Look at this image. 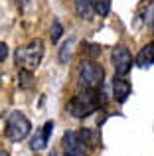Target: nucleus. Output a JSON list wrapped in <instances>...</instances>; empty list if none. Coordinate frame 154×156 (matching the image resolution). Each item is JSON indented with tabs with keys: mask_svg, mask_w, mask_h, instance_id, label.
Returning a JSON list of instances; mask_svg holds the SVG:
<instances>
[{
	"mask_svg": "<svg viewBox=\"0 0 154 156\" xmlns=\"http://www.w3.org/2000/svg\"><path fill=\"white\" fill-rule=\"evenodd\" d=\"M103 97L105 95L101 89H83L75 97H71V101L67 103V111L73 119H85L105 105Z\"/></svg>",
	"mask_w": 154,
	"mask_h": 156,
	"instance_id": "nucleus-1",
	"label": "nucleus"
},
{
	"mask_svg": "<svg viewBox=\"0 0 154 156\" xmlns=\"http://www.w3.org/2000/svg\"><path fill=\"white\" fill-rule=\"evenodd\" d=\"M42 57H44V42L40 38L32 40L30 44L18 48L14 53V59H16V65L20 69H38V65L42 63Z\"/></svg>",
	"mask_w": 154,
	"mask_h": 156,
	"instance_id": "nucleus-2",
	"label": "nucleus"
},
{
	"mask_svg": "<svg viewBox=\"0 0 154 156\" xmlns=\"http://www.w3.org/2000/svg\"><path fill=\"white\" fill-rule=\"evenodd\" d=\"M32 130V122L28 121L26 115H22L20 111H12L6 117V125H4V134L8 140L12 142H20L30 134Z\"/></svg>",
	"mask_w": 154,
	"mask_h": 156,
	"instance_id": "nucleus-3",
	"label": "nucleus"
},
{
	"mask_svg": "<svg viewBox=\"0 0 154 156\" xmlns=\"http://www.w3.org/2000/svg\"><path fill=\"white\" fill-rule=\"evenodd\" d=\"M105 79V69L97 61L85 59L79 65V83L85 89H101Z\"/></svg>",
	"mask_w": 154,
	"mask_h": 156,
	"instance_id": "nucleus-4",
	"label": "nucleus"
},
{
	"mask_svg": "<svg viewBox=\"0 0 154 156\" xmlns=\"http://www.w3.org/2000/svg\"><path fill=\"white\" fill-rule=\"evenodd\" d=\"M111 59H113L115 73L119 77H124V75H128V73H131V67H132V61H135V59H132V53L128 51V48L117 46L115 50H113Z\"/></svg>",
	"mask_w": 154,
	"mask_h": 156,
	"instance_id": "nucleus-5",
	"label": "nucleus"
},
{
	"mask_svg": "<svg viewBox=\"0 0 154 156\" xmlns=\"http://www.w3.org/2000/svg\"><path fill=\"white\" fill-rule=\"evenodd\" d=\"M51 133H54V122L47 121L46 125H44L42 129H40L38 133L34 134V138H32V142H30V148L34 150V152H40V150H44V148L47 146V142H50Z\"/></svg>",
	"mask_w": 154,
	"mask_h": 156,
	"instance_id": "nucleus-6",
	"label": "nucleus"
},
{
	"mask_svg": "<svg viewBox=\"0 0 154 156\" xmlns=\"http://www.w3.org/2000/svg\"><path fill=\"white\" fill-rule=\"evenodd\" d=\"M113 97H115L117 103H124V101L131 97V83H128L124 77L117 75L113 79Z\"/></svg>",
	"mask_w": 154,
	"mask_h": 156,
	"instance_id": "nucleus-7",
	"label": "nucleus"
},
{
	"mask_svg": "<svg viewBox=\"0 0 154 156\" xmlns=\"http://www.w3.org/2000/svg\"><path fill=\"white\" fill-rule=\"evenodd\" d=\"M136 65H138V67H150V65H154V42L146 44V46L138 51V55H136Z\"/></svg>",
	"mask_w": 154,
	"mask_h": 156,
	"instance_id": "nucleus-8",
	"label": "nucleus"
},
{
	"mask_svg": "<svg viewBox=\"0 0 154 156\" xmlns=\"http://www.w3.org/2000/svg\"><path fill=\"white\" fill-rule=\"evenodd\" d=\"M77 138H79V144L81 146H87V148H95L99 144V136L93 129H81L77 133Z\"/></svg>",
	"mask_w": 154,
	"mask_h": 156,
	"instance_id": "nucleus-9",
	"label": "nucleus"
},
{
	"mask_svg": "<svg viewBox=\"0 0 154 156\" xmlns=\"http://www.w3.org/2000/svg\"><path fill=\"white\" fill-rule=\"evenodd\" d=\"M75 12L81 20H91L93 16V0H73Z\"/></svg>",
	"mask_w": 154,
	"mask_h": 156,
	"instance_id": "nucleus-10",
	"label": "nucleus"
},
{
	"mask_svg": "<svg viewBox=\"0 0 154 156\" xmlns=\"http://www.w3.org/2000/svg\"><path fill=\"white\" fill-rule=\"evenodd\" d=\"M18 85L22 89H30L32 85H34V71H30V69H20V73H18Z\"/></svg>",
	"mask_w": 154,
	"mask_h": 156,
	"instance_id": "nucleus-11",
	"label": "nucleus"
},
{
	"mask_svg": "<svg viewBox=\"0 0 154 156\" xmlns=\"http://www.w3.org/2000/svg\"><path fill=\"white\" fill-rule=\"evenodd\" d=\"M93 12H95L97 16H101V18L109 16V12H111V2H109V0H93Z\"/></svg>",
	"mask_w": 154,
	"mask_h": 156,
	"instance_id": "nucleus-12",
	"label": "nucleus"
},
{
	"mask_svg": "<svg viewBox=\"0 0 154 156\" xmlns=\"http://www.w3.org/2000/svg\"><path fill=\"white\" fill-rule=\"evenodd\" d=\"M79 144V138H77V133L73 130H67L65 134H63V148L65 150H71V148H77Z\"/></svg>",
	"mask_w": 154,
	"mask_h": 156,
	"instance_id": "nucleus-13",
	"label": "nucleus"
},
{
	"mask_svg": "<svg viewBox=\"0 0 154 156\" xmlns=\"http://www.w3.org/2000/svg\"><path fill=\"white\" fill-rule=\"evenodd\" d=\"M71 50H73V40L65 42L61 46V50H59V61H61V63H67V61L71 59Z\"/></svg>",
	"mask_w": 154,
	"mask_h": 156,
	"instance_id": "nucleus-14",
	"label": "nucleus"
},
{
	"mask_svg": "<svg viewBox=\"0 0 154 156\" xmlns=\"http://www.w3.org/2000/svg\"><path fill=\"white\" fill-rule=\"evenodd\" d=\"M51 42L54 44H58L59 40H61V36H63V26L59 24V20H54V24H51Z\"/></svg>",
	"mask_w": 154,
	"mask_h": 156,
	"instance_id": "nucleus-15",
	"label": "nucleus"
},
{
	"mask_svg": "<svg viewBox=\"0 0 154 156\" xmlns=\"http://www.w3.org/2000/svg\"><path fill=\"white\" fill-rule=\"evenodd\" d=\"M87 48V55L89 57H99L101 55V46L99 44H85Z\"/></svg>",
	"mask_w": 154,
	"mask_h": 156,
	"instance_id": "nucleus-16",
	"label": "nucleus"
},
{
	"mask_svg": "<svg viewBox=\"0 0 154 156\" xmlns=\"http://www.w3.org/2000/svg\"><path fill=\"white\" fill-rule=\"evenodd\" d=\"M65 156H87V154L83 152V146H77V148L65 150Z\"/></svg>",
	"mask_w": 154,
	"mask_h": 156,
	"instance_id": "nucleus-17",
	"label": "nucleus"
},
{
	"mask_svg": "<svg viewBox=\"0 0 154 156\" xmlns=\"http://www.w3.org/2000/svg\"><path fill=\"white\" fill-rule=\"evenodd\" d=\"M8 57V46L4 42H0V61H4Z\"/></svg>",
	"mask_w": 154,
	"mask_h": 156,
	"instance_id": "nucleus-18",
	"label": "nucleus"
},
{
	"mask_svg": "<svg viewBox=\"0 0 154 156\" xmlns=\"http://www.w3.org/2000/svg\"><path fill=\"white\" fill-rule=\"evenodd\" d=\"M0 156H10V154H8V150H4V148H0Z\"/></svg>",
	"mask_w": 154,
	"mask_h": 156,
	"instance_id": "nucleus-19",
	"label": "nucleus"
},
{
	"mask_svg": "<svg viewBox=\"0 0 154 156\" xmlns=\"http://www.w3.org/2000/svg\"><path fill=\"white\" fill-rule=\"evenodd\" d=\"M152 30H154V20H152Z\"/></svg>",
	"mask_w": 154,
	"mask_h": 156,
	"instance_id": "nucleus-20",
	"label": "nucleus"
},
{
	"mask_svg": "<svg viewBox=\"0 0 154 156\" xmlns=\"http://www.w3.org/2000/svg\"><path fill=\"white\" fill-rule=\"evenodd\" d=\"M0 81H2V75H0Z\"/></svg>",
	"mask_w": 154,
	"mask_h": 156,
	"instance_id": "nucleus-21",
	"label": "nucleus"
},
{
	"mask_svg": "<svg viewBox=\"0 0 154 156\" xmlns=\"http://www.w3.org/2000/svg\"><path fill=\"white\" fill-rule=\"evenodd\" d=\"M51 156H55V154H51Z\"/></svg>",
	"mask_w": 154,
	"mask_h": 156,
	"instance_id": "nucleus-22",
	"label": "nucleus"
}]
</instances>
